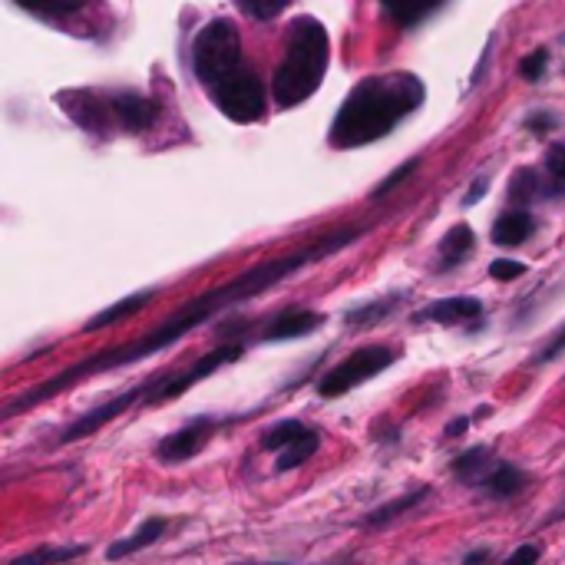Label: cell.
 <instances>
[{
	"label": "cell",
	"instance_id": "obj_2",
	"mask_svg": "<svg viewBox=\"0 0 565 565\" xmlns=\"http://www.w3.org/2000/svg\"><path fill=\"white\" fill-rule=\"evenodd\" d=\"M192 70L205 96L232 123H255L265 116V86L245 63L242 37L232 20H212L192 43Z\"/></svg>",
	"mask_w": 565,
	"mask_h": 565
},
{
	"label": "cell",
	"instance_id": "obj_26",
	"mask_svg": "<svg viewBox=\"0 0 565 565\" xmlns=\"http://www.w3.org/2000/svg\"><path fill=\"white\" fill-rule=\"evenodd\" d=\"M417 166H420V159H407L404 166H400L397 172H390V176H387L384 182H380V186H377V189H374L371 195H374V199H384L387 192H394L397 186H404V182H407V179H410V176H414V172H417Z\"/></svg>",
	"mask_w": 565,
	"mask_h": 565
},
{
	"label": "cell",
	"instance_id": "obj_35",
	"mask_svg": "<svg viewBox=\"0 0 565 565\" xmlns=\"http://www.w3.org/2000/svg\"><path fill=\"white\" fill-rule=\"evenodd\" d=\"M526 126L532 129V133H546L549 126H556V119H552L549 113H536V116L526 119Z\"/></svg>",
	"mask_w": 565,
	"mask_h": 565
},
{
	"label": "cell",
	"instance_id": "obj_31",
	"mask_svg": "<svg viewBox=\"0 0 565 565\" xmlns=\"http://www.w3.org/2000/svg\"><path fill=\"white\" fill-rule=\"evenodd\" d=\"M562 354H565V324H562V331H556V338H552L536 354V364H549V361H556V357H562Z\"/></svg>",
	"mask_w": 565,
	"mask_h": 565
},
{
	"label": "cell",
	"instance_id": "obj_3",
	"mask_svg": "<svg viewBox=\"0 0 565 565\" xmlns=\"http://www.w3.org/2000/svg\"><path fill=\"white\" fill-rule=\"evenodd\" d=\"M423 100H427V86L414 73L364 76L334 113L328 143L331 149H361L377 143L407 116H414Z\"/></svg>",
	"mask_w": 565,
	"mask_h": 565
},
{
	"label": "cell",
	"instance_id": "obj_8",
	"mask_svg": "<svg viewBox=\"0 0 565 565\" xmlns=\"http://www.w3.org/2000/svg\"><path fill=\"white\" fill-rule=\"evenodd\" d=\"M225 423H232V417L222 420V417H212V414H199V417H192L186 427H179V430H172L169 437H162L152 453H156L159 463H169V466L186 463L209 447V440L219 433V427H225Z\"/></svg>",
	"mask_w": 565,
	"mask_h": 565
},
{
	"label": "cell",
	"instance_id": "obj_5",
	"mask_svg": "<svg viewBox=\"0 0 565 565\" xmlns=\"http://www.w3.org/2000/svg\"><path fill=\"white\" fill-rule=\"evenodd\" d=\"M394 361H397V351H394V347H387V344L357 347L354 354H347L341 364H334L331 371L318 380V394H321L324 400H334V397L351 394V390L361 387L364 380L384 374Z\"/></svg>",
	"mask_w": 565,
	"mask_h": 565
},
{
	"label": "cell",
	"instance_id": "obj_1",
	"mask_svg": "<svg viewBox=\"0 0 565 565\" xmlns=\"http://www.w3.org/2000/svg\"><path fill=\"white\" fill-rule=\"evenodd\" d=\"M357 235H361V232L334 235L331 242L314 245V248H308V252L285 255V258H275V262H262V265L242 271L238 278L225 281V285L212 288V291H205V295L192 298L189 304H182L176 314H169V318L162 321L159 328H152V331L143 334L139 341H129V344L110 347V351L90 354V357H83V361L70 364L67 371H60L57 377H50V380H43V384L24 390V394L14 397L4 410H0V420H14V417H20V414H27V410H34L37 404H43V400L57 397V394H63V390H70L73 384H80L83 377L116 371V367L136 364V361H143V357H152V354L166 351V347H172L176 341H182L189 331L199 328V324L212 321L219 311L232 308V304H242V301L255 298V295H262V291H268L271 285H278V281H285L288 275H295L298 268H304L308 262H314V258H324V255L338 252V248H344V245H351Z\"/></svg>",
	"mask_w": 565,
	"mask_h": 565
},
{
	"label": "cell",
	"instance_id": "obj_14",
	"mask_svg": "<svg viewBox=\"0 0 565 565\" xmlns=\"http://www.w3.org/2000/svg\"><path fill=\"white\" fill-rule=\"evenodd\" d=\"M166 532H169V519L166 516H146L133 536H123V539H116L113 546H106V559L119 562V559L136 556V552L149 549L152 542H159L162 536H166Z\"/></svg>",
	"mask_w": 565,
	"mask_h": 565
},
{
	"label": "cell",
	"instance_id": "obj_4",
	"mask_svg": "<svg viewBox=\"0 0 565 565\" xmlns=\"http://www.w3.org/2000/svg\"><path fill=\"white\" fill-rule=\"evenodd\" d=\"M331 60L328 30L318 17H295L288 30L285 57H281L275 80H271V96L278 106H298L324 83Z\"/></svg>",
	"mask_w": 565,
	"mask_h": 565
},
{
	"label": "cell",
	"instance_id": "obj_20",
	"mask_svg": "<svg viewBox=\"0 0 565 565\" xmlns=\"http://www.w3.org/2000/svg\"><path fill=\"white\" fill-rule=\"evenodd\" d=\"M473 245H476V235H473V228L470 225H453L447 235H443V242H440V262L443 268H456L460 262H466L473 252Z\"/></svg>",
	"mask_w": 565,
	"mask_h": 565
},
{
	"label": "cell",
	"instance_id": "obj_9",
	"mask_svg": "<svg viewBox=\"0 0 565 565\" xmlns=\"http://www.w3.org/2000/svg\"><path fill=\"white\" fill-rule=\"evenodd\" d=\"M480 318H483V301L470 295L440 298L414 314L417 324L430 321V324H443V328H476Z\"/></svg>",
	"mask_w": 565,
	"mask_h": 565
},
{
	"label": "cell",
	"instance_id": "obj_39",
	"mask_svg": "<svg viewBox=\"0 0 565 565\" xmlns=\"http://www.w3.org/2000/svg\"><path fill=\"white\" fill-rule=\"evenodd\" d=\"M238 565H288V562H238Z\"/></svg>",
	"mask_w": 565,
	"mask_h": 565
},
{
	"label": "cell",
	"instance_id": "obj_11",
	"mask_svg": "<svg viewBox=\"0 0 565 565\" xmlns=\"http://www.w3.org/2000/svg\"><path fill=\"white\" fill-rule=\"evenodd\" d=\"M529 483H532V476L523 470V466H516V463H509V460H496L493 470L483 476L480 493L496 499V503H509V499L523 496Z\"/></svg>",
	"mask_w": 565,
	"mask_h": 565
},
{
	"label": "cell",
	"instance_id": "obj_28",
	"mask_svg": "<svg viewBox=\"0 0 565 565\" xmlns=\"http://www.w3.org/2000/svg\"><path fill=\"white\" fill-rule=\"evenodd\" d=\"M526 275V265L523 262H513V258H496L490 265V278L496 281H516Z\"/></svg>",
	"mask_w": 565,
	"mask_h": 565
},
{
	"label": "cell",
	"instance_id": "obj_38",
	"mask_svg": "<svg viewBox=\"0 0 565 565\" xmlns=\"http://www.w3.org/2000/svg\"><path fill=\"white\" fill-rule=\"evenodd\" d=\"M556 523H565V499H562V503H559L556 509H549V516L542 519L539 526H556Z\"/></svg>",
	"mask_w": 565,
	"mask_h": 565
},
{
	"label": "cell",
	"instance_id": "obj_34",
	"mask_svg": "<svg viewBox=\"0 0 565 565\" xmlns=\"http://www.w3.org/2000/svg\"><path fill=\"white\" fill-rule=\"evenodd\" d=\"M490 559H493V549H490V546H480V549H470V552H466L460 565H486Z\"/></svg>",
	"mask_w": 565,
	"mask_h": 565
},
{
	"label": "cell",
	"instance_id": "obj_24",
	"mask_svg": "<svg viewBox=\"0 0 565 565\" xmlns=\"http://www.w3.org/2000/svg\"><path fill=\"white\" fill-rule=\"evenodd\" d=\"M232 4L242 10L245 17L258 20V24H268V20L281 17L285 10L295 4V0H232Z\"/></svg>",
	"mask_w": 565,
	"mask_h": 565
},
{
	"label": "cell",
	"instance_id": "obj_29",
	"mask_svg": "<svg viewBox=\"0 0 565 565\" xmlns=\"http://www.w3.org/2000/svg\"><path fill=\"white\" fill-rule=\"evenodd\" d=\"M539 559H542V546H536V542H523V546H516L509 552V559L503 565H539Z\"/></svg>",
	"mask_w": 565,
	"mask_h": 565
},
{
	"label": "cell",
	"instance_id": "obj_16",
	"mask_svg": "<svg viewBox=\"0 0 565 565\" xmlns=\"http://www.w3.org/2000/svg\"><path fill=\"white\" fill-rule=\"evenodd\" d=\"M152 298H156V291H139V295H129L123 301L110 304V308H103L100 314H93V318L83 324V334H96V331H103V328H113V324H119V321L133 318V314L143 311Z\"/></svg>",
	"mask_w": 565,
	"mask_h": 565
},
{
	"label": "cell",
	"instance_id": "obj_10",
	"mask_svg": "<svg viewBox=\"0 0 565 565\" xmlns=\"http://www.w3.org/2000/svg\"><path fill=\"white\" fill-rule=\"evenodd\" d=\"M430 496H433V486H430V483L414 486V490H407V493H400V496H394V499H387V503L374 506L371 513H364L354 526H357V529H384V526H390V523H397L400 516L414 513V509H417L420 503H427Z\"/></svg>",
	"mask_w": 565,
	"mask_h": 565
},
{
	"label": "cell",
	"instance_id": "obj_27",
	"mask_svg": "<svg viewBox=\"0 0 565 565\" xmlns=\"http://www.w3.org/2000/svg\"><path fill=\"white\" fill-rule=\"evenodd\" d=\"M546 67H549V53L536 50V53H529L523 63H519V76H526L529 83H539L542 73H546Z\"/></svg>",
	"mask_w": 565,
	"mask_h": 565
},
{
	"label": "cell",
	"instance_id": "obj_22",
	"mask_svg": "<svg viewBox=\"0 0 565 565\" xmlns=\"http://www.w3.org/2000/svg\"><path fill=\"white\" fill-rule=\"evenodd\" d=\"M318 447H321V433H318V430H308L301 440L291 443L288 450L278 453L275 473H291V470H298V466H304L314 453H318Z\"/></svg>",
	"mask_w": 565,
	"mask_h": 565
},
{
	"label": "cell",
	"instance_id": "obj_33",
	"mask_svg": "<svg viewBox=\"0 0 565 565\" xmlns=\"http://www.w3.org/2000/svg\"><path fill=\"white\" fill-rule=\"evenodd\" d=\"M470 423H473V417H453L450 423H447V430H443V437H450V440H460L466 430H470Z\"/></svg>",
	"mask_w": 565,
	"mask_h": 565
},
{
	"label": "cell",
	"instance_id": "obj_7",
	"mask_svg": "<svg viewBox=\"0 0 565 565\" xmlns=\"http://www.w3.org/2000/svg\"><path fill=\"white\" fill-rule=\"evenodd\" d=\"M242 354H245V344H238V341H235V344H219L215 351H209L205 357H199V361H195L189 371H182V374H162L159 384H156V390H152V394L146 397L143 407L169 404V400H176V397L186 394V390H192L195 384H199V380L212 377L215 371H222L225 364H235Z\"/></svg>",
	"mask_w": 565,
	"mask_h": 565
},
{
	"label": "cell",
	"instance_id": "obj_17",
	"mask_svg": "<svg viewBox=\"0 0 565 565\" xmlns=\"http://www.w3.org/2000/svg\"><path fill=\"white\" fill-rule=\"evenodd\" d=\"M90 552L86 542H67V546H37L24 552V556L10 559V565H67Z\"/></svg>",
	"mask_w": 565,
	"mask_h": 565
},
{
	"label": "cell",
	"instance_id": "obj_36",
	"mask_svg": "<svg viewBox=\"0 0 565 565\" xmlns=\"http://www.w3.org/2000/svg\"><path fill=\"white\" fill-rule=\"evenodd\" d=\"M483 195H486V179H480V182H473V189H470V192H466V195H463V205H466V209H470V205H476V202H480V199H483Z\"/></svg>",
	"mask_w": 565,
	"mask_h": 565
},
{
	"label": "cell",
	"instance_id": "obj_25",
	"mask_svg": "<svg viewBox=\"0 0 565 565\" xmlns=\"http://www.w3.org/2000/svg\"><path fill=\"white\" fill-rule=\"evenodd\" d=\"M17 4L24 7V10H30V14L53 20V17H67V14H73V10L83 4V0H17Z\"/></svg>",
	"mask_w": 565,
	"mask_h": 565
},
{
	"label": "cell",
	"instance_id": "obj_19",
	"mask_svg": "<svg viewBox=\"0 0 565 565\" xmlns=\"http://www.w3.org/2000/svg\"><path fill=\"white\" fill-rule=\"evenodd\" d=\"M380 4H384V10L397 27L410 30L417 27L420 20H427L433 10H440L443 0H380Z\"/></svg>",
	"mask_w": 565,
	"mask_h": 565
},
{
	"label": "cell",
	"instance_id": "obj_13",
	"mask_svg": "<svg viewBox=\"0 0 565 565\" xmlns=\"http://www.w3.org/2000/svg\"><path fill=\"white\" fill-rule=\"evenodd\" d=\"M110 113L116 116V123L126 129V133H143L152 123H156V103L146 100L139 93H113L110 100Z\"/></svg>",
	"mask_w": 565,
	"mask_h": 565
},
{
	"label": "cell",
	"instance_id": "obj_21",
	"mask_svg": "<svg viewBox=\"0 0 565 565\" xmlns=\"http://www.w3.org/2000/svg\"><path fill=\"white\" fill-rule=\"evenodd\" d=\"M400 301H404V295H387V298L357 304V308H351V311L344 314V324H347V328H374V324L384 321Z\"/></svg>",
	"mask_w": 565,
	"mask_h": 565
},
{
	"label": "cell",
	"instance_id": "obj_15",
	"mask_svg": "<svg viewBox=\"0 0 565 565\" xmlns=\"http://www.w3.org/2000/svg\"><path fill=\"white\" fill-rule=\"evenodd\" d=\"M493 463H496L493 460V450L486 447V443H476V447L453 456V460H450V473H453L456 483L470 486V490H480L483 476L493 470Z\"/></svg>",
	"mask_w": 565,
	"mask_h": 565
},
{
	"label": "cell",
	"instance_id": "obj_18",
	"mask_svg": "<svg viewBox=\"0 0 565 565\" xmlns=\"http://www.w3.org/2000/svg\"><path fill=\"white\" fill-rule=\"evenodd\" d=\"M532 232H536V222H532L529 212H506V215H499L493 225V242L516 248V245H523Z\"/></svg>",
	"mask_w": 565,
	"mask_h": 565
},
{
	"label": "cell",
	"instance_id": "obj_6",
	"mask_svg": "<svg viewBox=\"0 0 565 565\" xmlns=\"http://www.w3.org/2000/svg\"><path fill=\"white\" fill-rule=\"evenodd\" d=\"M159 377H162V374H156V377L143 380V384L123 390V394H116L113 400H106V404H100L96 410H86L83 417H76L70 427H63V430L57 433V440H53L50 447H70V443H80V440H86V437H93V433H100L106 423H113L116 417H123L126 410L146 404V397L152 394V390H156Z\"/></svg>",
	"mask_w": 565,
	"mask_h": 565
},
{
	"label": "cell",
	"instance_id": "obj_23",
	"mask_svg": "<svg viewBox=\"0 0 565 565\" xmlns=\"http://www.w3.org/2000/svg\"><path fill=\"white\" fill-rule=\"evenodd\" d=\"M308 430H311V427H304L301 420H278L275 427H268V430H265V437H262V450H268V453H281V450H288L291 443L301 440Z\"/></svg>",
	"mask_w": 565,
	"mask_h": 565
},
{
	"label": "cell",
	"instance_id": "obj_12",
	"mask_svg": "<svg viewBox=\"0 0 565 565\" xmlns=\"http://www.w3.org/2000/svg\"><path fill=\"white\" fill-rule=\"evenodd\" d=\"M324 324V314L321 311H311V308H291V311H281L278 318H271V324L265 328L262 338L271 341H295V338H308Z\"/></svg>",
	"mask_w": 565,
	"mask_h": 565
},
{
	"label": "cell",
	"instance_id": "obj_30",
	"mask_svg": "<svg viewBox=\"0 0 565 565\" xmlns=\"http://www.w3.org/2000/svg\"><path fill=\"white\" fill-rule=\"evenodd\" d=\"M532 186H536V176H532L529 169H519L516 176H513V189H509V199H513V202H526L529 195L536 192Z\"/></svg>",
	"mask_w": 565,
	"mask_h": 565
},
{
	"label": "cell",
	"instance_id": "obj_37",
	"mask_svg": "<svg viewBox=\"0 0 565 565\" xmlns=\"http://www.w3.org/2000/svg\"><path fill=\"white\" fill-rule=\"evenodd\" d=\"M490 57H493V40L486 43V50H483V60H480V67L473 70V86L483 80V73H486V63H490Z\"/></svg>",
	"mask_w": 565,
	"mask_h": 565
},
{
	"label": "cell",
	"instance_id": "obj_32",
	"mask_svg": "<svg viewBox=\"0 0 565 565\" xmlns=\"http://www.w3.org/2000/svg\"><path fill=\"white\" fill-rule=\"evenodd\" d=\"M546 166H549V172H552V176H556L559 182H565V146H562V143L549 146V152H546Z\"/></svg>",
	"mask_w": 565,
	"mask_h": 565
}]
</instances>
